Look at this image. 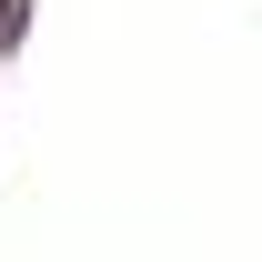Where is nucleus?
<instances>
[{
	"instance_id": "nucleus-1",
	"label": "nucleus",
	"mask_w": 262,
	"mask_h": 262,
	"mask_svg": "<svg viewBox=\"0 0 262 262\" xmlns=\"http://www.w3.org/2000/svg\"><path fill=\"white\" fill-rule=\"evenodd\" d=\"M0 40H20V0H0Z\"/></svg>"
}]
</instances>
